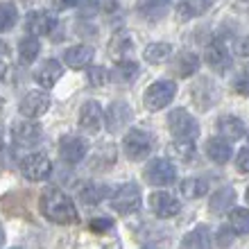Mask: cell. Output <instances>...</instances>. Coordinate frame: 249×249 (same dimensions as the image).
<instances>
[{
	"label": "cell",
	"mask_w": 249,
	"mask_h": 249,
	"mask_svg": "<svg viewBox=\"0 0 249 249\" xmlns=\"http://www.w3.org/2000/svg\"><path fill=\"white\" fill-rule=\"evenodd\" d=\"M39 209L46 220L54 224H72L77 222V209L72 199L59 188H46L39 197Z\"/></svg>",
	"instance_id": "6da1fadb"
},
{
	"label": "cell",
	"mask_w": 249,
	"mask_h": 249,
	"mask_svg": "<svg viewBox=\"0 0 249 249\" xmlns=\"http://www.w3.org/2000/svg\"><path fill=\"white\" fill-rule=\"evenodd\" d=\"M154 147V136L145 129H129L123 138V152L129 161H143Z\"/></svg>",
	"instance_id": "7a4b0ae2"
},
{
	"label": "cell",
	"mask_w": 249,
	"mask_h": 249,
	"mask_svg": "<svg viewBox=\"0 0 249 249\" xmlns=\"http://www.w3.org/2000/svg\"><path fill=\"white\" fill-rule=\"evenodd\" d=\"M175 95H177L175 82L161 79V82H154V84L145 91L143 105H145V109H150V111H159V109H163V107L170 105L172 100H175Z\"/></svg>",
	"instance_id": "3957f363"
},
{
	"label": "cell",
	"mask_w": 249,
	"mask_h": 249,
	"mask_svg": "<svg viewBox=\"0 0 249 249\" xmlns=\"http://www.w3.org/2000/svg\"><path fill=\"white\" fill-rule=\"evenodd\" d=\"M168 127H170V134L177 136L179 141H195L199 136V124L197 120L190 116L186 109H175L168 116Z\"/></svg>",
	"instance_id": "277c9868"
},
{
	"label": "cell",
	"mask_w": 249,
	"mask_h": 249,
	"mask_svg": "<svg viewBox=\"0 0 249 249\" xmlns=\"http://www.w3.org/2000/svg\"><path fill=\"white\" fill-rule=\"evenodd\" d=\"M111 206L120 215H129V213L138 211L141 209V186L134 184V181L123 184L111 195Z\"/></svg>",
	"instance_id": "5b68a950"
},
{
	"label": "cell",
	"mask_w": 249,
	"mask_h": 249,
	"mask_svg": "<svg viewBox=\"0 0 249 249\" xmlns=\"http://www.w3.org/2000/svg\"><path fill=\"white\" fill-rule=\"evenodd\" d=\"M143 179L150 186H170L177 179V168L168 161V159H152L145 165Z\"/></svg>",
	"instance_id": "8992f818"
},
{
	"label": "cell",
	"mask_w": 249,
	"mask_h": 249,
	"mask_svg": "<svg viewBox=\"0 0 249 249\" xmlns=\"http://www.w3.org/2000/svg\"><path fill=\"white\" fill-rule=\"evenodd\" d=\"M18 170H20V175L25 179H30V181H43V179H48V175L53 172V163H50V159H48L46 154L36 152V154H27V157L20 159Z\"/></svg>",
	"instance_id": "52a82bcc"
},
{
	"label": "cell",
	"mask_w": 249,
	"mask_h": 249,
	"mask_svg": "<svg viewBox=\"0 0 249 249\" xmlns=\"http://www.w3.org/2000/svg\"><path fill=\"white\" fill-rule=\"evenodd\" d=\"M12 138L18 147H34L41 143L43 129H41V124L32 123V120H20V123H14Z\"/></svg>",
	"instance_id": "ba28073f"
},
{
	"label": "cell",
	"mask_w": 249,
	"mask_h": 249,
	"mask_svg": "<svg viewBox=\"0 0 249 249\" xmlns=\"http://www.w3.org/2000/svg\"><path fill=\"white\" fill-rule=\"evenodd\" d=\"M48 109H50V98H48V93H43V91L27 93L25 98L20 100V105H18L20 116L27 118V120L39 118V116H43Z\"/></svg>",
	"instance_id": "9c48e42d"
},
{
	"label": "cell",
	"mask_w": 249,
	"mask_h": 249,
	"mask_svg": "<svg viewBox=\"0 0 249 249\" xmlns=\"http://www.w3.org/2000/svg\"><path fill=\"white\" fill-rule=\"evenodd\" d=\"M86 152H89V145H86L84 138L64 136L59 141V157H61V161L68 165L79 163V161L86 157Z\"/></svg>",
	"instance_id": "30bf717a"
},
{
	"label": "cell",
	"mask_w": 249,
	"mask_h": 249,
	"mask_svg": "<svg viewBox=\"0 0 249 249\" xmlns=\"http://www.w3.org/2000/svg\"><path fill=\"white\" fill-rule=\"evenodd\" d=\"M150 209L157 213V217L168 220V217H175L179 211H181V204H179L172 195L163 193V190H154L150 195Z\"/></svg>",
	"instance_id": "8fae6325"
},
{
	"label": "cell",
	"mask_w": 249,
	"mask_h": 249,
	"mask_svg": "<svg viewBox=\"0 0 249 249\" xmlns=\"http://www.w3.org/2000/svg\"><path fill=\"white\" fill-rule=\"evenodd\" d=\"M172 9V0H138L136 2V14L143 20L157 23V20L165 18Z\"/></svg>",
	"instance_id": "7c38bea8"
},
{
	"label": "cell",
	"mask_w": 249,
	"mask_h": 249,
	"mask_svg": "<svg viewBox=\"0 0 249 249\" xmlns=\"http://www.w3.org/2000/svg\"><path fill=\"white\" fill-rule=\"evenodd\" d=\"M102 120H105V113H102V107L95 102V100H89L84 102L82 111H79V127L86 134H95L102 127Z\"/></svg>",
	"instance_id": "4fadbf2b"
},
{
	"label": "cell",
	"mask_w": 249,
	"mask_h": 249,
	"mask_svg": "<svg viewBox=\"0 0 249 249\" xmlns=\"http://www.w3.org/2000/svg\"><path fill=\"white\" fill-rule=\"evenodd\" d=\"M107 50H109V54H111L116 61H127V57H129V54L136 50V41H134L131 32H124V30H120V32H116L111 39H109V46H107Z\"/></svg>",
	"instance_id": "5bb4252c"
},
{
	"label": "cell",
	"mask_w": 249,
	"mask_h": 249,
	"mask_svg": "<svg viewBox=\"0 0 249 249\" xmlns=\"http://www.w3.org/2000/svg\"><path fill=\"white\" fill-rule=\"evenodd\" d=\"M131 123V109L127 102H111L109 105V109L105 111V124L107 129L111 131V134H116V131H120L124 127V124Z\"/></svg>",
	"instance_id": "9a60e30c"
},
{
	"label": "cell",
	"mask_w": 249,
	"mask_h": 249,
	"mask_svg": "<svg viewBox=\"0 0 249 249\" xmlns=\"http://www.w3.org/2000/svg\"><path fill=\"white\" fill-rule=\"evenodd\" d=\"M54 25H57L54 16H50L48 12H41V9L30 12V14H27V18H25V27H27V32L32 34V36H43V34H50L54 30Z\"/></svg>",
	"instance_id": "2e32d148"
},
{
	"label": "cell",
	"mask_w": 249,
	"mask_h": 249,
	"mask_svg": "<svg viewBox=\"0 0 249 249\" xmlns=\"http://www.w3.org/2000/svg\"><path fill=\"white\" fill-rule=\"evenodd\" d=\"M204 59H206V64H209L211 71H215V72H224L231 66V57H229V53H227V48L222 46V41H213V43H209V46H206Z\"/></svg>",
	"instance_id": "e0dca14e"
},
{
	"label": "cell",
	"mask_w": 249,
	"mask_h": 249,
	"mask_svg": "<svg viewBox=\"0 0 249 249\" xmlns=\"http://www.w3.org/2000/svg\"><path fill=\"white\" fill-rule=\"evenodd\" d=\"M233 204H236V190L227 186V188H220L211 195L209 211L213 215H224V213H229V209H233Z\"/></svg>",
	"instance_id": "ac0fdd59"
},
{
	"label": "cell",
	"mask_w": 249,
	"mask_h": 249,
	"mask_svg": "<svg viewBox=\"0 0 249 249\" xmlns=\"http://www.w3.org/2000/svg\"><path fill=\"white\" fill-rule=\"evenodd\" d=\"M190 98H193V102L197 105V109L206 111V109L217 100V89L211 84L209 79H199L197 86L190 91Z\"/></svg>",
	"instance_id": "d6986e66"
},
{
	"label": "cell",
	"mask_w": 249,
	"mask_h": 249,
	"mask_svg": "<svg viewBox=\"0 0 249 249\" xmlns=\"http://www.w3.org/2000/svg\"><path fill=\"white\" fill-rule=\"evenodd\" d=\"M61 64L54 59H48L39 66V71L34 72V79H36V84L43 86V89H53L61 77Z\"/></svg>",
	"instance_id": "ffe728a7"
},
{
	"label": "cell",
	"mask_w": 249,
	"mask_h": 249,
	"mask_svg": "<svg viewBox=\"0 0 249 249\" xmlns=\"http://www.w3.org/2000/svg\"><path fill=\"white\" fill-rule=\"evenodd\" d=\"M217 131H220V136L227 138V141H238V138H243L247 134V127L240 118L236 116H220L217 118Z\"/></svg>",
	"instance_id": "44dd1931"
},
{
	"label": "cell",
	"mask_w": 249,
	"mask_h": 249,
	"mask_svg": "<svg viewBox=\"0 0 249 249\" xmlns=\"http://www.w3.org/2000/svg\"><path fill=\"white\" fill-rule=\"evenodd\" d=\"M93 48L91 46H84V43H79V46H72L68 48L64 53V61L68 68H84V66H89L93 61Z\"/></svg>",
	"instance_id": "7402d4cb"
},
{
	"label": "cell",
	"mask_w": 249,
	"mask_h": 249,
	"mask_svg": "<svg viewBox=\"0 0 249 249\" xmlns=\"http://www.w3.org/2000/svg\"><path fill=\"white\" fill-rule=\"evenodd\" d=\"M206 154H209L211 161H215L217 165H222V163H229L231 154H233V147H231V143L222 136L209 138V141H206Z\"/></svg>",
	"instance_id": "603a6c76"
},
{
	"label": "cell",
	"mask_w": 249,
	"mask_h": 249,
	"mask_svg": "<svg viewBox=\"0 0 249 249\" xmlns=\"http://www.w3.org/2000/svg\"><path fill=\"white\" fill-rule=\"evenodd\" d=\"M197 68H199V57L195 53H190V50L177 53V57L172 61V71H175L177 77H190V75H195Z\"/></svg>",
	"instance_id": "cb8c5ba5"
},
{
	"label": "cell",
	"mask_w": 249,
	"mask_h": 249,
	"mask_svg": "<svg viewBox=\"0 0 249 249\" xmlns=\"http://www.w3.org/2000/svg\"><path fill=\"white\" fill-rule=\"evenodd\" d=\"M179 249H211L209 229H206L204 224H199V227H195V229H190L188 233L184 236V240H181Z\"/></svg>",
	"instance_id": "d4e9b609"
},
{
	"label": "cell",
	"mask_w": 249,
	"mask_h": 249,
	"mask_svg": "<svg viewBox=\"0 0 249 249\" xmlns=\"http://www.w3.org/2000/svg\"><path fill=\"white\" fill-rule=\"evenodd\" d=\"M107 197H111V188L107 184H98V181H89L79 188V199L84 204H100Z\"/></svg>",
	"instance_id": "484cf974"
},
{
	"label": "cell",
	"mask_w": 249,
	"mask_h": 249,
	"mask_svg": "<svg viewBox=\"0 0 249 249\" xmlns=\"http://www.w3.org/2000/svg\"><path fill=\"white\" fill-rule=\"evenodd\" d=\"M209 7H211V0H179L177 16H179V20H190V18H195V16L206 14Z\"/></svg>",
	"instance_id": "4316f807"
},
{
	"label": "cell",
	"mask_w": 249,
	"mask_h": 249,
	"mask_svg": "<svg viewBox=\"0 0 249 249\" xmlns=\"http://www.w3.org/2000/svg\"><path fill=\"white\" fill-rule=\"evenodd\" d=\"M172 57V46L170 43H163V41H159V43H150V46L145 48L143 53V59L147 64H165V61Z\"/></svg>",
	"instance_id": "83f0119b"
},
{
	"label": "cell",
	"mask_w": 249,
	"mask_h": 249,
	"mask_svg": "<svg viewBox=\"0 0 249 249\" xmlns=\"http://www.w3.org/2000/svg\"><path fill=\"white\" fill-rule=\"evenodd\" d=\"M179 190H181V195L188 197V199H197V197H204L209 193V181H206V179H199V177H188L181 181Z\"/></svg>",
	"instance_id": "f1b7e54d"
},
{
	"label": "cell",
	"mask_w": 249,
	"mask_h": 249,
	"mask_svg": "<svg viewBox=\"0 0 249 249\" xmlns=\"http://www.w3.org/2000/svg\"><path fill=\"white\" fill-rule=\"evenodd\" d=\"M138 71L141 68L134 61H118V66L111 71V79L118 82V84H131L138 77Z\"/></svg>",
	"instance_id": "f546056e"
},
{
	"label": "cell",
	"mask_w": 249,
	"mask_h": 249,
	"mask_svg": "<svg viewBox=\"0 0 249 249\" xmlns=\"http://www.w3.org/2000/svg\"><path fill=\"white\" fill-rule=\"evenodd\" d=\"M39 50H41V46H39V39H36V36H25V39H20V43H18L20 64L30 66L36 57H39Z\"/></svg>",
	"instance_id": "4dcf8cb0"
},
{
	"label": "cell",
	"mask_w": 249,
	"mask_h": 249,
	"mask_svg": "<svg viewBox=\"0 0 249 249\" xmlns=\"http://www.w3.org/2000/svg\"><path fill=\"white\" fill-rule=\"evenodd\" d=\"M18 20V7L14 5L12 0H5L0 2V32H7L12 30Z\"/></svg>",
	"instance_id": "1f68e13d"
},
{
	"label": "cell",
	"mask_w": 249,
	"mask_h": 249,
	"mask_svg": "<svg viewBox=\"0 0 249 249\" xmlns=\"http://www.w3.org/2000/svg\"><path fill=\"white\" fill-rule=\"evenodd\" d=\"M229 227L233 233L245 236L249 233V209H233L229 213Z\"/></svg>",
	"instance_id": "d6a6232c"
},
{
	"label": "cell",
	"mask_w": 249,
	"mask_h": 249,
	"mask_svg": "<svg viewBox=\"0 0 249 249\" xmlns=\"http://www.w3.org/2000/svg\"><path fill=\"white\" fill-rule=\"evenodd\" d=\"M170 157H175V161H181V163H188L195 157V143L193 141H179V143L170 145L168 147Z\"/></svg>",
	"instance_id": "836d02e7"
},
{
	"label": "cell",
	"mask_w": 249,
	"mask_h": 249,
	"mask_svg": "<svg viewBox=\"0 0 249 249\" xmlns=\"http://www.w3.org/2000/svg\"><path fill=\"white\" fill-rule=\"evenodd\" d=\"M86 79H89V84H91L93 89H102V86L111 79V72L107 71V68H102V66H91V68L86 71Z\"/></svg>",
	"instance_id": "e575fe53"
},
{
	"label": "cell",
	"mask_w": 249,
	"mask_h": 249,
	"mask_svg": "<svg viewBox=\"0 0 249 249\" xmlns=\"http://www.w3.org/2000/svg\"><path fill=\"white\" fill-rule=\"evenodd\" d=\"M89 229L93 233H107V231L113 229V220H109V217H95V220L89 222Z\"/></svg>",
	"instance_id": "d590c367"
},
{
	"label": "cell",
	"mask_w": 249,
	"mask_h": 249,
	"mask_svg": "<svg viewBox=\"0 0 249 249\" xmlns=\"http://www.w3.org/2000/svg\"><path fill=\"white\" fill-rule=\"evenodd\" d=\"M233 89H236L238 95H249V72H240L233 82Z\"/></svg>",
	"instance_id": "8d00e7d4"
},
{
	"label": "cell",
	"mask_w": 249,
	"mask_h": 249,
	"mask_svg": "<svg viewBox=\"0 0 249 249\" xmlns=\"http://www.w3.org/2000/svg\"><path fill=\"white\" fill-rule=\"evenodd\" d=\"M236 168H238V172H249V145L238 152V157H236Z\"/></svg>",
	"instance_id": "74e56055"
},
{
	"label": "cell",
	"mask_w": 249,
	"mask_h": 249,
	"mask_svg": "<svg viewBox=\"0 0 249 249\" xmlns=\"http://www.w3.org/2000/svg\"><path fill=\"white\" fill-rule=\"evenodd\" d=\"M233 53H236L238 57H249V36H240V39H236V43H233Z\"/></svg>",
	"instance_id": "f35d334b"
},
{
	"label": "cell",
	"mask_w": 249,
	"mask_h": 249,
	"mask_svg": "<svg viewBox=\"0 0 249 249\" xmlns=\"http://www.w3.org/2000/svg\"><path fill=\"white\" fill-rule=\"evenodd\" d=\"M217 243H220V247H229V245L233 243V231H231V227L229 229L222 227V229L217 231Z\"/></svg>",
	"instance_id": "ab89813d"
},
{
	"label": "cell",
	"mask_w": 249,
	"mask_h": 249,
	"mask_svg": "<svg viewBox=\"0 0 249 249\" xmlns=\"http://www.w3.org/2000/svg\"><path fill=\"white\" fill-rule=\"evenodd\" d=\"M118 7H120L118 0H98V12H102V14L118 12Z\"/></svg>",
	"instance_id": "60d3db41"
},
{
	"label": "cell",
	"mask_w": 249,
	"mask_h": 249,
	"mask_svg": "<svg viewBox=\"0 0 249 249\" xmlns=\"http://www.w3.org/2000/svg\"><path fill=\"white\" fill-rule=\"evenodd\" d=\"M53 5L57 9H71V7H77L79 0H53Z\"/></svg>",
	"instance_id": "b9f144b4"
},
{
	"label": "cell",
	"mask_w": 249,
	"mask_h": 249,
	"mask_svg": "<svg viewBox=\"0 0 249 249\" xmlns=\"http://www.w3.org/2000/svg\"><path fill=\"white\" fill-rule=\"evenodd\" d=\"M7 54H9V46L5 41H0V57H7Z\"/></svg>",
	"instance_id": "7bdbcfd3"
},
{
	"label": "cell",
	"mask_w": 249,
	"mask_h": 249,
	"mask_svg": "<svg viewBox=\"0 0 249 249\" xmlns=\"http://www.w3.org/2000/svg\"><path fill=\"white\" fill-rule=\"evenodd\" d=\"M5 75H7V64L2 59H0V84H2V79H5Z\"/></svg>",
	"instance_id": "ee69618b"
},
{
	"label": "cell",
	"mask_w": 249,
	"mask_h": 249,
	"mask_svg": "<svg viewBox=\"0 0 249 249\" xmlns=\"http://www.w3.org/2000/svg\"><path fill=\"white\" fill-rule=\"evenodd\" d=\"M2 243H5V231H2V227H0V247H2Z\"/></svg>",
	"instance_id": "f6af8a7d"
},
{
	"label": "cell",
	"mask_w": 249,
	"mask_h": 249,
	"mask_svg": "<svg viewBox=\"0 0 249 249\" xmlns=\"http://www.w3.org/2000/svg\"><path fill=\"white\" fill-rule=\"evenodd\" d=\"M107 249H120V245L116 243V245H111V247H107Z\"/></svg>",
	"instance_id": "bcb514c9"
},
{
	"label": "cell",
	"mask_w": 249,
	"mask_h": 249,
	"mask_svg": "<svg viewBox=\"0 0 249 249\" xmlns=\"http://www.w3.org/2000/svg\"><path fill=\"white\" fill-rule=\"evenodd\" d=\"M2 107H5V100H0V111H2Z\"/></svg>",
	"instance_id": "7dc6e473"
},
{
	"label": "cell",
	"mask_w": 249,
	"mask_h": 249,
	"mask_svg": "<svg viewBox=\"0 0 249 249\" xmlns=\"http://www.w3.org/2000/svg\"><path fill=\"white\" fill-rule=\"evenodd\" d=\"M247 202H249V186H247Z\"/></svg>",
	"instance_id": "c3c4849f"
},
{
	"label": "cell",
	"mask_w": 249,
	"mask_h": 249,
	"mask_svg": "<svg viewBox=\"0 0 249 249\" xmlns=\"http://www.w3.org/2000/svg\"><path fill=\"white\" fill-rule=\"evenodd\" d=\"M245 5H249V0H245Z\"/></svg>",
	"instance_id": "681fc988"
},
{
	"label": "cell",
	"mask_w": 249,
	"mask_h": 249,
	"mask_svg": "<svg viewBox=\"0 0 249 249\" xmlns=\"http://www.w3.org/2000/svg\"><path fill=\"white\" fill-rule=\"evenodd\" d=\"M12 249H18V247H12Z\"/></svg>",
	"instance_id": "f907efd6"
},
{
	"label": "cell",
	"mask_w": 249,
	"mask_h": 249,
	"mask_svg": "<svg viewBox=\"0 0 249 249\" xmlns=\"http://www.w3.org/2000/svg\"><path fill=\"white\" fill-rule=\"evenodd\" d=\"M145 249H150V247H145Z\"/></svg>",
	"instance_id": "816d5d0a"
},
{
	"label": "cell",
	"mask_w": 249,
	"mask_h": 249,
	"mask_svg": "<svg viewBox=\"0 0 249 249\" xmlns=\"http://www.w3.org/2000/svg\"><path fill=\"white\" fill-rule=\"evenodd\" d=\"M27 2H30V0H27Z\"/></svg>",
	"instance_id": "f5cc1de1"
}]
</instances>
